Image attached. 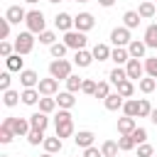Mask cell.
<instances>
[{"instance_id": "6da1fadb", "label": "cell", "mask_w": 157, "mask_h": 157, "mask_svg": "<svg viewBox=\"0 0 157 157\" xmlns=\"http://www.w3.org/2000/svg\"><path fill=\"white\" fill-rule=\"evenodd\" d=\"M54 128H56V135L59 137H69L74 132V120H71V113L69 110H59L56 118H54Z\"/></svg>"}, {"instance_id": "7a4b0ae2", "label": "cell", "mask_w": 157, "mask_h": 157, "mask_svg": "<svg viewBox=\"0 0 157 157\" xmlns=\"http://www.w3.org/2000/svg\"><path fill=\"white\" fill-rule=\"evenodd\" d=\"M25 22H27V29H29L32 34H42V32H44V25H47V20H44V12H42V10H29Z\"/></svg>"}, {"instance_id": "3957f363", "label": "cell", "mask_w": 157, "mask_h": 157, "mask_svg": "<svg viewBox=\"0 0 157 157\" xmlns=\"http://www.w3.org/2000/svg\"><path fill=\"white\" fill-rule=\"evenodd\" d=\"M49 76H54V78H69L71 76V61H66V59H54L52 64H49Z\"/></svg>"}, {"instance_id": "277c9868", "label": "cell", "mask_w": 157, "mask_h": 157, "mask_svg": "<svg viewBox=\"0 0 157 157\" xmlns=\"http://www.w3.org/2000/svg\"><path fill=\"white\" fill-rule=\"evenodd\" d=\"M32 49H34V37H32V32H29V29H27V32H20V34L15 37V52L25 56V54H29Z\"/></svg>"}, {"instance_id": "5b68a950", "label": "cell", "mask_w": 157, "mask_h": 157, "mask_svg": "<svg viewBox=\"0 0 157 157\" xmlns=\"http://www.w3.org/2000/svg\"><path fill=\"white\" fill-rule=\"evenodd\" d=\"M64 44L69 47V49H83L86 47V34L83 32H74V29H69L66 34H64Z\"/></svg>"}, {"instance_id": "8992f818", "label": "cell", "mask_w": 157, "mask_h": 157, "mask_svg": "<svg viewBox=\"0 0 157 157\" xmlns=\"http://www.w3.org/2000/svg\"><path fill=\"white\" fill-rule=\"evenodd\" d=\"M5 123L12 128V132H15L17 137H22V135H27V132L32 130L29 120H25V118H5Z\"/></svg>"}, {"instance_id": "52a82bcc", "label": "cell", "mask_w": 157, "mask_h": 157, "mask_svg": "<svg viewBox=\"0 0 157 157\" xmlns=\"http://www.w3.org/2000/svg\"><path fill=\"white\" fill-rule=\"evenodd\" d=\"M93 25H96V20H93L91 12H78V15L74 17V27H76L78 32H88V29H93Z\"/></svg>"}, {"instance_id": "ba28073f", "label": "cell", "mask_w": 157, "mask_h": 157, "mask_svg": "<svg viewBox=\"0 0 157 157\" xmlns=\"http://www.w3.org/2000/svg\"><path fill=\"white\" fill-rule=\"evenodd\" d=\"M110 42H113L115 47L130 44V42H132V39H130V29H128V27H115V29L110 32Z\"/></svg>"}, {"instance_id": "9c48e42d", "label": "cell", "mask_w": 157, "mask_h": 157, "mask_svg": "<svg viewBox=\"0 0 157 157\" xmlns=\"http://www.w3.org/2000/svg\"><path fill=\"white\" fill-rule=\"evenodd\" d=\"M37 91H39L42 96H54V93L59 91V78H54V76H49V78H39Z\"/></svg>"}, {"instance_id": "30bf717a", "label": "cell", "mask_w": 157, "mask_h": 157, "mask_svg": "<svg viewBox=\"0 0 157 157\" xmlns=\"http://www.w3.org/2000/svg\"><path fill=\"white\" fill-rule=\"evenodd\" d=\"M20 83H22L25 88H34V86H39V76H37V71H32V69H22V71H20Z\"/></svg>"}, {"instance_id": "8fae6325", "label": "cell", "mask_w": 157, "mask_h": 157, "mask_svg": "<svg viewBox=\"0 0 157 157\" xmlns=\"http://www.w3.org/2000/svg\"><path fill=\"white\" fill-rule=\"evenodd\" d=\"M5 17H7L12 25H20L22 20H27V12H25V7H20V5H10L7 12H5Z\"/></svg>"}, {"instance_id": "7c38bea8", "label": "cell", "mask_w": 157, "mask_h": 157, "mask_svg": "<svg viewBox=\"0 0 157 157\" xmlns=\"http://www.w3.org/2000/svg\"><path fill=\"white\" fill-rule=\"evenodd\" d=\"M54 27L61 29V32H69V29L74 27V17H71L69 12H59V15L54 17Z\"/></svg>"}, {"instance_id": "4fadbf2b", "label": "cell", "mask_w": 157, "mask_h": 157, "mask_svg": "<svg viewBox=\"0 0 157 157\" xmlns=\"http://www.w3.org/2000/svg\"><path fill=\"white\" fill-rule=\"evenodd\" d=\"M125 71H128V78H130V81L142 78V64H140L137 59H130V61L125 64Z\"/></svg>"}, {"instance_id": "5bb4252c", "label": "cell", "mask_w": 157, "mask_h": 157, "mask_svg": "<svg viewBox=\"0 0 157 157\" xmlns=\"http://www.w3.org/2000/svg\"><path fill=\"white\" fill-rule=\"evenodd\" d=\"M93 140H96V135L91 132V130H81V132H76V137H74V142H76V147H91L93 145Z\"/></svg>"}, {"instance_id": "9a60e30c", "label": "cell", "mask_w": 157, "mask_h": 157, "mask_svg": "<svg viewBox=\"0 0 157 157\" xmlns=\"http://www.w3.org/2000/svg\"><path fill=\"white\" fill-rule=\"evenodd\" d=\"M145 49H147V44H145V39H132V42L128 44V52H130V59H140V56L145 54Z\"/></svg>"}, {"instance_id": "2e32d148", "label": "cell", "mask_w": 157, "mask_h": 157, "mask_svg": "<svg viewBox=\"0 0 157 157\" xmlns=\"http://www.w3.org/2000/svg\"><path fill=\"white\" fill-rule=\"evenodd\" d=\"M29 125L34 128V130H47V125H49V118H47V113H32L29 115Z\"/></svg>"}, {"instance_id": "e0dca14e", "label": "cell", "mask_w": 157, "mask_h": 157, "mask_svg": "<svg viewBox=\"0 0 157 157\" xmlns=\"http://www.w3.org/2000/svg\"><path fill=\"white\" fill-rule=\"evenodd\" d=\"M91 61H93V52L76 49V54H74V64L76 66H91Z\"/></svg>"}, {"instance_id": "ac0fdd59", "label": "cell", "mask_w": 157, "mask_h": 157, "mask_svg": "<svg viewBox=\"0 0 157 157\" xmlns=\"http://www.w3.org/2000/svg\"><path fill=\"white\" fill-rule=\"evenodd\" d=\"M135 128H137V125H135V118H130V115L118 118V132H120V135H130Z\"/></svg>"}, {"instance_id": "d6986e66", "label": "cell", "mask_w": 157, "mask_h": 157, "mask_svg": "<svg viewBox=\"0 0 157 157\" xmlns=\"http://www.w3.org/2000/svg\"><path fill=\"white\" fill-rule=\"evenodd\" d=\"M110 59H113L118 66H120V64H128V61H130V52H128L125 47H115V49L110 52Z\"/></svg>"}, {"instance_id": "ffe728a7", "label": "cell", "mask_w": 157, "mask_h": 157, "mask_svg": "<svg viewBox=\"0 0 157 157\" xmlns=\"http://www.w3.org/2000/svg\"><path fill=\"white\" fill-rule=\"evenodd\" d=\"M74 103H76V98H74V93H71V91H64V93H59V96H56V105H59V108H64V110L74 108Z\"/></svg>"}, {"instance_id": "44dd1931", "label": "cell", "mask_w": 157, "mask_h": 157, "mask_svg": "<svg viewBox=\"0 0 157 157\" xmlns=\"http://www.w3.org/2000/svg\"><path fill=\"white\" fill-rule=\"evenodd\" d=\"M103 103H105V108H108V110H120L125 101H123V96L115 91V93H110L108 98H103Z\"/></svg>"}, {"instance_id": "7402d4cb", "label": "cell", "mask_w": 157, "mask_h": 157, "mask_svg": "<svg viewBox=\"0 0 157 157\" xmlns=\"http://www.w3.org/2000/svg\"><path fill=\"white\" fill-rule=\"evenodd\" d=\"M140 20H142V17H140V12H137V10H128V12L123 15V22H125V27H128V29H135V27L140 25Z\"/></svg>"}, {"instance_id": "603a6c76", "label": "cell", "mask_w": 157, "mask_h": 157, "mask_svg": "<svg viewBox=\"0 0 157 157\" xmlns=\"http://www.w3.org/2000/svg\"><path fill=\"white\" fill-rule=\"evenodd\" d=\"M22 64H25V59H22V54H12V56H7L5 59V66H7V71H22Z\"/></svg>"}, {"instance_id": "cb8c5ba5", "label": "cell", "mask_w": 157, "mask_h": 157, "mask_svg": "<svg viewBox=\"0 0 157 157\" xmlns=\"http://www.w3.org/2000/svg\"><path fill=\"white\" fill-rule=\"evenodd\" d=\"M20 98H22V93H17V91H12V88L2 91V103H5L7 108H15V105L20 103Z\"/></svg>"}, {"instance_id": "d4e9b609", "label": "cell", "mask_w": 157, "mask_h": 157, "mask_svg": "<svg viewBox=\"0 0 157 157\" xmlns=\"http://www.w3.org/2000/svg\"><path fill=\"white\" fill-rule=\"evenodd\" d=\"M42 145H44V152H52V155H54V152H61V137H59V135H54V137H44Z\"/></svg>"}, {"instance_id": "484cf974", "label": "cell", "mask_w": 157, "mask_h": 157, "mask_svg": "<svg viewBox=\"0 0 157 157\" xmlns=\"http://www.w3.org/2000/svg\"><path fill=\"white\" fill-rule=\"evenodd\" d=\"M39 96H42V93H39L37 88H25V91H22V103H25V105H34V103H39Z\"/></svg>"}, {"instance_id": "4316f807", "label": "cell", "mask_w": 157, "mask_h": 157, "mask_svg": "<svg viewBox=\"0 0 157 157\" xmlns=\"http://www.w3.org/2000/svg\"><path fill=\"white\" fill-rule=\"evenodd\" d=\"M137 12H140L142 20H145V17H157V7H155V2H150V0H145V2L137 7Z\"/></svg>"}, {"instance_id": "83f0119b", "label": "cell", "mask_w": 157, "mask_h": 157, "mask_svg": "<svg viewBox=\"0 0 157 157\" xmlns=\"http://www.w3.org/2000/svg\"><path fill=\"white\" fill-rule=\"evenodd\" d=\"M12 137H17V135H15V132H12V128L2 120V125H0V142H2V145H10V142H12Z\"/></svg>"}, {"instance_id": "f1b7e54d", "label": "cell", "mask_w": 157, "mask_h": 157, "mask_svg": "<svg viewBox=\"0 0 157 157\" xmlns=\"http://www.w3.org/2000/svg\"><path fill=\"white\" fill-rule=\"evenodd\" d=\"M93 59H98V61L110 59V49H108V44H96V47H93Z\"/></svg>"}, {"instance_id": "f546056e", "label": "cell", "mask_w": 157, "mask_h": 157, "mask_svg": "<svg viewBox=\"0 0 157 157\" xmlns=\"http://www.w3.org/2000/svg\"><path fill=\"white\" fill-rule=\"evenodd\" d=\"M115 88H118V93H120L123 98H130V96H132V91H135V86H132V81H130V78L120 81V83H118Z\"/></svg>"}, {"instance_id": "4dcf8cb0", "label": "cell", "mask_w": 157, "mask_h": 157, "mask_svg": "<svg viewBox=\"0 0 157 157\" xmlns=\"http://www.w3.org/2000/svg\"><path fill=\"white\" fill-rule=\"evenodd\" d=\"M56 108V98H52V96H42L39 98V110L42 113H52Z\"/></svg>"}, {"instance_id": "1f68e13d", "label": "cell", "mask_w": 157, "mask_h": 157, "mask_svg": "<svg viewBox=\"0 0 157 157\" xmlns=\"http://www.w3.org/2000/svg\"><path fill=\"white\" fill-rule=\"evenodd\" d=\"M81 86H83V78L81 76H69L66 78V91H71V93H76V91H81Z\"/></svg>"}, {"instance_id": "d6a6232c", "label": "cell", "mask_w": 157, "mask_h": 157, "mask_svg": "<svg viewBox=\"0 0 157 157\" xmlns=\"http://www.w3.org/2000/svg\"><path fill=\"white\" fill-rule=\"evenodd\" d=\"M150 113H152L150 101H147V98H140V101H137V118H150Z\"/></svg>"}, {"instance_id": "836d02e7", "label": "cell", "mask_w": 157, "mask_h": 157, "mask_svg": "<svg viewBox=\"0 0 157 157\" xmlns=\"http://www.w3.org/2000/svg\"><path fill=\"white\" fill-rule=\"evenodd\" d=\"M118 142H113V140H105L103 142V147H101V152H103V157H115L118 155Z\"/></svg>"}, {"instance_id": "e575fe53", "label": "cell", "mask_w": 157, "mask_h": 157, "mask_svg": "<svg viewBox=\"0 0 157 157\" xmlns=\"http://www.w3.org/2000/svg\"><path fill=\"white\" fill-rule=\"evenodd\" d=\"M145 44L147 47H157V25H150L145 29Z\"/></svg>"}, {"instance_id": "d590c367", "label": "cell", "mask_w": 157, "mask_h": 157, "mask_svg": "<svg viewBox=\"0 0 157 157\" xmlns=\"http://www.w3.org/2000/svg\"><path fill=\"white\" fill-rule=\"evenodd\" d=\"M66 49H69V47H66L64 42H54V44L49 47V52H52V56H54V59H64Z\"/></svg>"}, {"instance_id": "8d00e7d4", "label": "cell", "mask_w": 157, "mask_h": 157, "mask_svg": "<svg viewBox=\"0 0 157 157\" xmlns=\"http://www.w3.org/2000/svg\"><path fill=\"white\" fill-rule=\"evenodd\" d=\"M125 78H128V71H125V69L115 66V69L110 71V83H113V86H118V83H120V81H125Z\"/></svg>"}, {"instance_id": "74e56055", "label": "cell", "mask_w": 157, "mask_h": 157, "mask_svg": "<svg viewBox=\"0 0 157 157\" xmlns=\"http://www.w3.org/2000/svg\"><path fill=\"white\" fill-rule=\"evenodd\" d=\"M140 91L142 93H152L155 91V86H157V78H152V76H147V78H140Z\"/></svg>"}, {"instance_id": "f35d334b", "label": "cell", "mask_w": 157, "mask_h": 157, "mask_svg": "<svg viewBox=\"0 0 157 157\" xmlns=\"http://www.w3.org/2000/svg\"><path fill=\"white\" fill-rule=\"evenodd\" d=\"M27 142H29V145H39V142H44V130H34V128H32V130L27 132Z\"/></svg>"}, {"instance_id": "ab89813d", "label": "cell", "mask_w": 157, "mask_h": 157, "mask_svg": "<svg viewBox=\"0 0 157 157\" xmlns=\"http://www.w3.org/2000/svg\"><path fill=\"white\" fill-rule=\"evenodd\" d=\"M123 113L130 115V118H137V101H132V98L125 101V103H123Z\"/></svg>"}, {"instance_id": "60d3db41", "label": "cell", "mask_w": 157, "mask_h": 157, "mask_svg": "<svg viewBox=\"0 0 157 157\" xmlns=\"http://www.w3.org/2000/svg\"><path fill=\"white\" fill-rule=\"evenodd\" d=\"M118 147H120V150H125V152H128V150H132V147H135L132 135H120V137H118Z\"/></svg>"}, {"instance_id": "b9f144b4", "label": "cell", "mask_w": 157, "mask_h": 157, "mask_svg": "<svg viewBox=\"0 0 157 157\" xmlns=\"http://www.w3.org/2000/svg\"><path fill=\"white\" fill-rule=\"evenodd\" d=\"M145 71H147V76L157 78V56H150V59H145Z\"/></svg>"}, {"instance_id": "7bdbcfd3", "label": "cell", "mask_w": 157, "mask_h": 157, "mask_svg": "<svg viewBox=\"0 0 157 157\" xmlns=\"http://www.w3.org/2000/svg\"><path fill=\"white\" fill-rule=\"evenodd\" d=\"M96 98H108L110 96V86L105 83V81H98V86H96V93H93Z\"/></svg>"}, {"instance_id": "ee69618b", "label": "cell", "mask_w": 157, "mask_h": 157, "mask_svg": "<svg viewBox=\"0 0 157 157\" xmlns=\"http://www.w3.org/2000/svg\"><path fill=\"white\" fill-rule=\"evenodd\" d=\"M130 135H132V140H135V145H142V142L147 140V130H145V128H135V130H132Z\"/></svg>"}, {"instance_id": "f6af8a7d", "label": "cell", "mask_w": 157, "mask_h": 157, "mask_svg": "<svg viewBox=\"0 0 157 157\" xmlns=\"http://www.w3.org/2000/svg\"><path fill=\"white\" fill-rule=\"evenodd\" d=\"M39 42H42V44H49V47H52V44L56 42V34H54L52 29H44V32L39 34Z\"/></svg>"}, {"instance_id": "bcb514c9", "label": "cell", "mask_w": 157, "mask_h": 157, "mask_svg": "<svg viewBox=\"0 0 157 157\" xmlns=\"http://www.w3.org/2000/svg\"><path fill=\"white\" fill-rule=\"evenodd\" d=\"M96 86H98V83H96L93 78H83V86H81V91H83V93H88V96H93V93H96Z\"/></svg>"}, {"instance_id": "7dc6e473", "label": "cell", "mask_w": 157, "mask_h": 157, "mask_svg": "<svg viewBox=\"0 0 157 157\" xmlns=\"http://www.w3.org/2000/svg\"><path fill=\"white\" fill-rule=\"evenodd\" d=\"M10 25H12V22H10L7 17H2V20H0V39H5V37L10 34Z\"/></svg>"}, {"instance_id": "c3c4849f", "label": "cell", "mask_w": 157, "mask_h": 157, "mask_svg": "<svg viewBox=\"0 0 157 157\" xmlns=\"http://www.w3.org/2000/svg\"><path fill=\"white\" fill-rule=\"evenodd\" d=\"M12 49H15V44H10V42H0V54L7 59V56H12Z\"/></svg>"}, {"instance_id": "681fc988", "label": "cell", "mask_w": 157, "mask_h": 157, "mask_svg": "<svg viewBox=\"0 0 157 157\" xmlns=\"http://www.w3.org/2000/svg\"><path fill=\"white\" fill-rule=\"evenodd\" d=\"M10 81H12V78H10V71H2V74H0V88L7 91V88H10Z\"/></svg>"}, {"instance_id": "f907efd6", "label": "cell", "mask_w": 157, "mask_h": 157, "mask_svg": "<svg viewBox=\"0 0 157 157\" xmlns=\"http://www.w3.org/2000/svg\"><path fill=\"white\" fill-rule=\"evenodd\" d=\"M137 157H152V147H150L147 142H142V145L137 147Z\"/></svg>"}, {"instance_id": "816d5d0a", "label": "cell", "mask_w": 157, "mask_h": 157, "mask_svg": "<svg viewBox=\"0 0 157 157\" xmlns=\"http://www.w3.org/2000/svg\"><path fill=\"white\" fill-rule=\"evenodd\" d=\"M83 157H103V152H101L98 147H93V145H91V147H86V150H83Z\"/></svg>"}, {"instance_id": "f5cc1de1", "label": "cell", "mask_w": 157, "mask_h": 157, "mask_svg": "<svg viewBox=\"0 0 157 157\" xmlns=\"http://www.w3.org/2000/svg\"><path fill=\"white\" fill-rule=\"evenodd\" d=\"M150 120L157 125V108H152V113H150Z\"/></svg>"}, {"instance_id": "db71d44e", "label": "cell", "mask_w": 157, "mask_h": 157, "mask_svg": "<svg viewBox=\"0 0 157 157\" xmlns=\"http://www.w3.org/2000/svg\"><path fill=\"white\" fill-rule=\"evenodd\" d=\"M115 0H98V5H103V7H110Z\"/></svg>"}, {"instance_id": "11a10c76", "label": "cell", "mask_w": 157, "mask_h": 157, "mask_svg": "<svg viewBox=\"0 0 157 157\" xmlns=\"http://www.w3.org/2000/svg\"><path fill=\"white\" fill-rule=\"evenodd\" d=\"M25 2H29V5H34V2H39V0H25Z\"/></svg>"}, {"instance_id": "9f6ffc18", "label": "cell", "mask_w": 157, "mask_h": 157, "mask_svg": "<svg viewBox=\"0 0 157 157\" xmlns=\"http://www.w3.org/2000/svg\"><path fill=\"white\" fill-rule=\"evenodd\" d=\"M42 157H52V152H44V155H42Z\"/></svg>"}, {"instance_id": "6f0895ef", "label": "cell", "mask_w": 157, "mask_h": 157, "mask_svg": "<svg viewBox=\"0 0 157 157\" xmlns=\"http://www.w3.org/2000/svg\"><path fill=\"white\" fill-rule=\"evenodd\" d=\"M74 2H88V0H74Z\"/></svg>"}, {"instance_id": "680465c9", "label": "cell", "mask_w": 157, "mask_h": 157, "mask_svg": "<svg viewBox=\"0 0 157 157\" xmlns=\"http://www.w3.org/2000/svg\"><path fill=\"white\" fill-rule=\"evenodd\" d=\"M49 2H61V0H49Z\"/></svg>"}, {"instance_id": "91938a15", "label": "cell", "mask_w": 157, "mask_h": 157, "mask_svg": "<svg viewBox=\"0 0 157 157\" xmlns=\"http://www.w3.org/2000/svg\"><path fill=\"white\" fill-rule=\"evenodd\" d=\"M0 157H10V155H0Z\"/></svg>"}, {"instance_id": "94428289", "label": "cell", "mask_w": 157, "mask_h": 157, "mask_svg": "<svg viewBox=\"0 0 157 157\" xmlns=\"http://www.w3.org/2000/svg\"><path fill=\"white\" fill-rule=\"evenodd\" d=\"M150 2H155V0H150Z\"/></svg>"}]
</instances>
